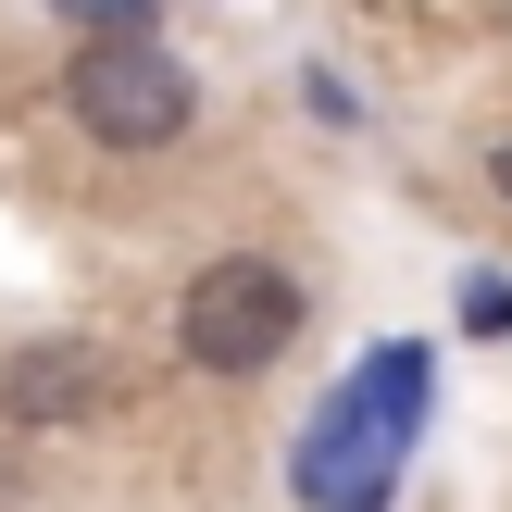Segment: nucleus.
<instances>
[{
    "label": "nucleus",
    "instance_id": "f257e3e1",
    "mask_svg": "<svg viewBox=\"0 0 512 512\" xmlns=\"http://www.w3.org/2000/svg\"><path fill=\"white\" fill-rule=\"evenodd\" d=\"M288 338H300V275L275 250H225L175 300V350L200 375H263V363H288Z\"/></svg>",
    "mask_w": 512,
    "mask_h": 512
},
{
    "label": "nucleus",
    "instance_id": "f03ea898",
    "mask_svg": "<svg viewBox=\"0 0 512 512\" xmlns=\"http://www.w3.org/2000/svg\"><path fill=\"white\" fill-rule=\"evenodd\" d=\"M63 113L88 125L100 150H125V163H138V150H175L200 125V88H188V63H175L163 38H88L63 63Z\"/></svg>",
    "mask_w": 512,
    "mask_h": 512
},
{
    "label": "nucleus",
    "instance_id": "7ed1b4c3",
    "mask_svg": "<svg viewBox=\"0 0 512 512\" xmlns=\"http://www.w3.org/2000/svg\"><path fill=\"white\" fill-rule=\"evenodd\" d=\"M100 400H113V363H100L88 338H38V350H13V375H0V413L13 425H88Z\"/></svg>",
    "mask_w": 512,
    "mask_h": 512
},
{
    "label": "nucleus",
    "instance_id": "20e7f679",
    "mask_svg": "<svg viewBox=\"0 0 512 512\" xmlns=\"http://www.w3.org/2000/svg\"><path fill=\"white\" fill-rule=\"evenodd\" d=\"M488 188H500V200H512V150H488Z\"/></svg>",
    "mask_w": 512,
    "mask_h": 512
}]
</instances>
